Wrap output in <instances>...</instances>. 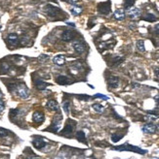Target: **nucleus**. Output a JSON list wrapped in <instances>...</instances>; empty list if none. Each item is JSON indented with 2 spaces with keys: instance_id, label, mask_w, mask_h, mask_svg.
Here are the masks:
<instances>
[{
  "instance_id": "35",
  "label": "nucleus",
  "mask_w": 159,
  "mask_h": 159,
  "mask_svg": "<svg viewBox=\"0 0 159 159\" xmlns=\"http://www.w3.org/2000/svg\"><path fill=\"white\" fill-rule=\"evenodd\" d=\"M65 1H68L69 4H76L77 0H65Z\"/></svg>"
},
{
  "instance_id": "38",
  "label": "nucleus",
  "mask_w": 159,
  "mask_h": 159,
  "mask_svg": "<svg viewBox=\"0 0 159 159\" xmlns=\"http://www.w3.org/2000/svg\"><path fill=\"white\" fill-rule=\"evenodd\" d=\"M2 95H3V94H2L1 92H0V98H1V97H2Z\"/></svg>"
},
{
  "instance_id": "21",
  "label": "nucleus",
  "mask_w": 159,
  "mask_h": 159,
  "mask_svg": "<svg viewBox=\"0 0 159 159\" xmlns=\"http://www.w3.org/2000/svg\"><path fill=\"white\" fill-rule=\"evenodd\" d=\"M123 61V58L120 56H112L111 61H110V65L111 66H118Z\"/></svg>"
},
{
  "instance_id": "39",
  "label": "nucleus",
  "mask_w": 159,
  "mask_h": 159,
  "mask_svg": "<svg viewBox=\"0 0 159 159\" xmlns=\"http://www.w3.org/2000/svg\"><path fill=\"white\" fill-rule=\"evenodd\" d=\"M157 128H158V129H159V123H158V125H157Z\"/></svg>"
},
{
  "instance_id": "24",
  "label": "nucleus",
  "mask_w": 159,
  "mask_h": 159,
  "mask_svg": "<svg viewBox=\"0 0 159 159\" xmlns=\"http://www.w3.org/2000/svg\"><path fill=\"white\" fill-rule=\"evenodd\" d=\"M136 46H137V49L139 52L141 53H143L146 50V48H145V42H143L142 40H138L137 41V44H136Z\"/></svg>"
},
{
  "instance_id": "3",
  "label": "nucleus",
  "mask_w": 159,
  "mask_h": 159,
  "mask_svg": "<svg viewBox=\"0 0 159 159\" xmlns=\"http://www.w3.org/2000/svg\"><path fill=\"white\" fill-rule=\"evenodd\" d=\"M75 127H76L75 120H73L71 118H68L67 120V122H65V126L64 127V129L61 131L60 135H62V136H68V137H69V135L74 131Z\"/></svg>"
},
{
  "instance_id": "33",
  "label": "nucleus",
  "mask_w": 159,
  "mask_h": 159,
  "mask_svg": "<svg viewBox=\"0 0 159 159\" xmlns=\"http://www.w3.org/2000/svg\"><path fill=\"white\" fill-rule=\"evenodd\" d=\"M4 108H5V104L3 101H0V112H2L3 110H4Z\"/></svg>"
},
{
  "instance_id": "30",
  "label": "nucleus",
  "mask_w": 159,
  "mask_h": 159,
  "mask_svg": "<svg viewBox=\"0 0 159 159\" xmlns=\"http://www.w3.org/2000/svg\"><path fill=\"white\" fill-rule=\"evenodd\" d=\"M38 59H39V61H41V62H45V61H47L49 59V56L46 55V54H41Z\"/></svg>"
},
{
  "instance_id": "8",
  "label": "nucleus",
  "mask_w": 159,
  "mask_h": 159,
  "mask_svg": "<svg viewBox=\"0 0 159 159\" xmlns=\"http://www.w3.org/2000/svg\"><path fill=\"white\" fill-rule=\"evenodd\" d=\"M72 48L73 50H75V52L77 53H83L85 52V45H84V43L81 41V40H75V41H73L72 42Z\"/></svg>"
},
{
  "instance_id": "14",
  "label": "nucleus",
  "mask_w": 159,
  "mask_h": 159,
  "mask_svg": "<svg viewBox=\"0 0 159 159\" xmlns=\"http://www.w3.org/2000/svg\"><path fill=\"white\" fill-rule=\"evenodd\" d=\"M34 84H35L36 88L39 89V90H43V89H45L46 87L50 85V84L46 83V81H42L41 79L34 80Z\"/></svg>"
},
{
  "instance_id": "16",
  "label": "nucleus",
  "mask_w": 159,
  "mask_h": 159,
  "mask_svg": "<svg viewBox=\"0 0 159 159\" xmlns=\"http://www.w3.org/2000/svg\"><path fill=\"white\" fill-rule=\"evenodd\" d=\"M125 16H126V13L123 9H117L114 12L113 18L115 19H117V21H123V19L125 18Z\"/></svg>"
},
{
  "instance_id": "10",
  "label": "nucleus",
  "mask_w": 159,
  "mask_h": 159,
  "mask_svg": "<svg viewBox=\"0 0 159 159\" xmlns=\"http://www.w3.org/2000/svg\"><path fill=\"white\" fill-rule=\"evenodd\" d=\"M127 15L129 16L130 18H132V19L138 18L140 16H141V10H140L139 8L132 6L127 9Z\"/></svg>"
},
{
  "instance_id": "23",
  "label": "nucleus",
  "mask_w": 159,
  "mask_h": 159,
  "mask_svg": "<svg viewBox=\"0 0 159 159\" xmlns=\"http://www.w3.org/2000/svg\"><path fill=\"white\" fill-rule=\"evenodd\" d=\"M143 21H149V22H153L157 19V18L155 17L153 14H146L145 17L142 18Z\"/></svg>"
},
{
  "instance_id": "1",
  "label": "nucleus",
  "mask_w": 159,
  "mask_h": 159,
  "mask_svg": "<svg viewBox=\"0 0 159 159\" xmlns=\"http://www.w3.org/2000/svg\"><path fill=\"white\" fill-rule=\"evenodd\" d=\"M112 149L118 150V151H133V152H137V153H140V154H146L147 152L146 150L142 149L141 147L129 145L128 143H124V145H121V146H113V147H112Z\"/></svg>"
},
{
  "instance_id": "13",
  "label": "nucleus",
  "mask_w": 159,
  "mask_h": 159,
  "mask_svg": "<svg viewBox=\"0 0 159 159\" xmlns=\"http://www.w3.org/2000/svg\"><path fill=\"white\" fill-rule=\"evenodd\" d=\"M107 84L111 88H116L119 84V78L116 76H110L107 80Z\"/></svg>"
},
{
  "instance_id": "31",
  "label": "nucleus",
  "mask_w": 159,
  "mask_h": 159,
  "mask_svg": "<svg viewBox=\"0 0 159 159\" xmlns=\"http://www.w3.org/2000/svg\"><path fill=\"white\" fill-rule=\"evenodd\" d=\"M29 153H30V155H28V159H39V156L35 155L32 152V151L29 150Z\"/></svg>"
},
{
  "instance_id": "15",
  "label": "nucleus",
  "mask_w": 159,
  "mask_h": 159,
  "mask_svg": "<svg viewBox=\"0 0 159 159\" xmlns=\"http://www.w3.org/2000/svg\"><path fill=\"white\" fill-rule=\"evenodd\" d=\"M44 115L42 114V112H35L32 115V119H33V121L35 122V123H38V124H40L44 121Z\"/></svg>"
},
{
  "instance_id": "19",
  "label": "nucleus",
  "mask_w": 159,
  "mask_h": 159,
  "mask_svg": "<svg viewBox=\"0 0 159 159\" xmlns=\"http://www.w3.org/2000/svg\"><path fill=\"white\" fill-rule=\"evenodd\" d=\"M47 108L52 111H59V104L56 100H49L47 102Z\"/></svg>"
},
{
  "instance_id": "22",
  "label": "nucleus",
  "mask_w": 159,
  "mask_h": 159,
  "mask_svg": "<svg viewBox=\"0 0 159 159\" xmlns=\"http://www.w3.org/2000/svg\"><path fill=\"white\" fill-rule=\"evenodd\" d=\"M70 13L77 17V16H79L81 13H82V8L81 7H78V6H72L70 8Z\"/></svg>"
},
{
  "instance_id": "12",
  "label": "nucleus",
  "mask_w": 159,
  "mask_h": 159,
  "mask_svg": "<svg viewBox=\"0 0 159 159\" xmlns=\"http://www.w3.org/2000/svg\"><path fill=\"white\" fill-rule=\"evenodd\" d=\"M142 132H145L146 134H153L155 131H156V126L154 125L153 123H146V125H143L142 128Z\"/></svg>"
},
{
  "instance_id": "18",
  "label": "nucleus",
  "mask_w": 159,
  "mask_h": 159,
  "mask_svg": "<svg viewBox=\"0 0 159 159\" xmlns=\"http://www.w3.org/2000/svg\"><path fill=\"white\" fill-rule=\"evenodd\" d=\"M57 83L62 85H67L70 84V81H69V78H68L67 76H59L57 77Z\"/></svg>"
},
{
  "instance_id": "25",
  "label": "nucleus",
  "mask_w": 159,
  "mask_h": 159,
  "mask_svg": "<svg viewBox=\"0 0 159 159\" xmlns=\"http://www.w3.org/2000/svg\"><path fill=\"white\" fill-rule=\"evenodd\" d=\"M92 107L97 112H100V114H102V112H104V108L100 104H93Z\"/></svg>"
},
{
  "instance_id": "26",
  "label": "nucleus",
  "mask_w": 159,
  "mask_h": 159,
  "mask_svg": "<svg viewBox=\"0 0 159 159\" xmlns=\"http://www.w3.org/2000/svg\"><path fill=\"white\" fill-rule=\"evenodd\" d=\"M63 108H64V111L67 112V114H68V112H69V108H70V101H69V100H64Z\"/></svg>"
},
{
  "instance_id": "17",
  "label": "nucleus",
  "mask_w": 159,
  "mask_h": 159,
  "mask_svg": "<svg viewBox=\"0 0 159 159\" xmlns=\"http://www.w3.org/2000/svg\"><path fill=\"white\" fill-rule=\"evenodd\" d=\"M53 61H54V63L58 66H63L65 61L64 55H63V54H58V55H56L53 58Z\"/></svg>"
},
{
  "instance_id": "27",
  "label": "nucleus",
  "mask_w": 159,
  "mask_h": 159,
  "mask_svg": "<svg viewBox=\"0 0 159 159\" xmlns=\"http://www.w3.org/2000/svg\"><path fill=\"white\" fill-rule=\"evenodd\" d=\"M134 3H135V0H124V6H125L126 9L133 6Z\"/></svg>"
},
{
  "instance_id": "2",
  "label": "nucleus",
  "mask_w": 159,
  "mask_h": 159,
  "mask_svg": "<svg viewBox=\"0 0 159 159\" xmlns=\"http://www.w3.org/2000/svg\"><path fill=\"white\" fill-rule=\"evenodd\" d=\"M14 91L17 93L19 97H21L22 99H26L29 96V90L26 87V85L25 84H14Z\"/></svg>"
},
{
  "instance_id": "40",
  "label": "nucleus",
  "mask_w": 159,
  "mask_h": 159,
  "mask_svg": "<svg viewBox=\"0 0 159 159\" xmlns=\"http://www.w3.org/2000/svg\"><path fill=\"white\" fill-rule=\"evenodd\" d=\"M0 28H1V26H0Z\"/></svg>"
},
{
  "instance_id": "37",
  "label": "nucleus",
  "mask_w": 159,
  "mask_h": 159,
  "mask_svg": "<svg viewBox=\"0 0 159 159\" xmlns=\"http://www.w3.org/2000/svg\"><path fill=\"white\" fill-rule=\"evenodd\" d=\"M155 74H156L157 76H159V69H155Z\"/></svg>"
},
{
  "instance_id": "32",
  "label": "nucleus",
  "mask_w": 159,
  "mask_h": 159,
  "mask_svg": "<svg viewBox=\"0 0 159 159\" xmlns=\"http://www.w3.org/2000/svg\"><path fill=\"white\" fill-rule=\"evenodd\" d=\"M93 98H102V99H104V100H107L108 99V97H106V96H104V95H103V94H100V93H98V94H96Z\"/></svg>"
},
{
  "instance_id": "34",
  "label": "nucleus",
  "mask_w": 159,
  "mask_h": 159,
  "mask_svg": "<svg viewBox=\"0 0 159 159\" xmlns=\"http://www.w3.org/2000/svg\"><path fill=\"white\" fill-rule=\"evenodd\" d=\"M154 31L156 32L157 34H159V24H156L154 26Z\"/></svg>"
},
{
  "instance_id": "6",
  "label": "nucleus",
  "mask_w": 159,
  "mask_h": 159,
  "mask_svg": "<svg viewBox=\"0 0 159 159\" xmlns=\"http://www.w3.org/2000/svg\"><path fill=\"white\" fill-rule=\"evenodd\" d=\"M98 12L100 15H108L111 11V3L110 0H108L106 2H102L98 4Z\"/></svg>"
},
{
  "instance_id": "20",
  "label": "nucleus",
  "mask_w": 159,
  "mask_h": 159,
  "mask_svg": "<svg viewBox=\"0 0 159 159\" xmlns=\"http://www.w3.org/2000/svg\"><path fill=\"white\" fill-rule=\"evenodd\" d=\"M75 137H76L77 141H78V142L87 143V142H86V136H85V133H84L83 131H77L76 134H75Z\"/></svg>"
},
{
  "instance_id": "11",
  "label": "nucleus",
  "mask_w": 159,
  "mask_h": 159,
  "mask_svg": "<svg viewBox=\"0 0 159 159\" xmlns=\"http://www.w3.org/2000/svg\"><path fill=\"white\" fill-rule=\"evenodd\" d=\"M7 42H8V44L11 47H16L18 46L20 40H19V37L16 33H11L8 35V37H7Z\"/></svg>"
},
{
  "instance_id": "7",
  "label": "nucleus",
  "mask_w": 159,
  "mask_h": 159,
  "mask_svg": "<svg viewBox=\"0 0 159 159\" xmlns=\"http://www.w3.org/2000/svg\"><path fill=\"white\" fill-rule=\"evenodd\" d=\"M32 145L36 149H42L47 145V142H46V140L44 138L40 137V136H33Z\"/></svg>"
},
{
  "instance_id": "36",
  "label": "nucleus",
  "mask_w": 159,
  "mask_h": 159,
  "mask_svg": "<svg viewBox=\"0 0 159 159\" xmlns=\"http://www.w3.org/2000/svg\"><path fill=\"white\" fill-rule=\"evenodd\" d=\"M154 99H155V101H156V102H157V103L159 104V94H158V95H156V96H155V97H154Z\"/></svg>"
},
{
  "instance_id": "4",
  "label": "nucleus",
  "mask_w": 159,
  "mask_h": 159,
  "mask_svg": "<svg viewBox=\"0 0 159 159\" xmlns=\"http://www.w3.org/2000/svg\"><path fill=\"white\" fill-rule=\"evenodd\" d=\"M44 11L50 18H56L59 16L60 13H62L61 8L54 6L52 4H47V5L44 7Z\"/></svg>"
},
{
  "instance_id": "9",
  "label": "nucleus",
  "mask_w": 159,
  "mask_h": 159,
  "mask_svg": "<svg viewBox=\"0 0 159 159\" xmlns=\"http://www.w3.org/2000/svg\"><path fill=\"white\" fill-rule=\"evenodd\" d=\"M76 36V32L72 30H64L62 34V40L64 42H70Z\"/></svg>"
},
{
  "instance_id": "29",
  "label": "nucleus",
  "mask_w": 159,
  "mask_h": 159,
  "mask_svg": "<svg viewBox=\"0 0 159 159\" xmlns=\"http://www.w3.org/2000/svg\"><path fill=\"white\" fill-rule=\"evenodd\" d=\"M122 137H123V135H117V134H113L111 136V140H112V142H114V143H116V142H118L120 139H122Z\"/></svg>"
},
{
  "instance_id": "28",
  "label": "nucleus",
  "mask_w": 159,
  "mask_h": 159,
  "mask_svg": "<svg viewBox=\"0 0 159 159\" xmlns=\"http://www.w3.org/2000/svg\"><path fill=\"white\" fill-rule=\"evenodd\" d=\"M9 135V131L4 129V128H0V137L1 138H5Z\"/></svg>"
},
{
  "instance_id": "5",
  "label": "nucleus",
  "mask_w": 159,
  "mask_h": 159,
  "mask_svg": "<svg viewBox=\"0 0 159 159\" xmlns=\"http://www.w3.org/2000/svg\"><path fill=\"white\" fill-rule=\"evenodd\" d=\"M62 118H63V115H62L61 114H57V115L53 119L51 127L48 128L47 131H51V132H54V133H58L60 130V127H61Z\"/></svg>"
}]
</instances>
